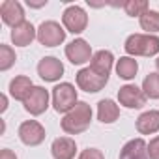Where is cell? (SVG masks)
Returning a JSON list of instances; mask_svg holds the SVG:
<instances>
[{"instance_id": "6da1fadb", "label": "cell", "mask_w": 159, "mask_h": 159, "mask_svg": "<svg viewBox=\"0 0 159 159\" xmlns=\"http://www.w3.org/2000/svg\"><path fill=\"white\" fill-rule=\"evenodd\" d=\"M92 124V107L86 101H79L67 114H64L60 125L67 135H81Z\"/></svg>"}, {"instance_id": "7a4b0ae2", "label": "cell", "mask_w": 159, "mask_h": 159, "mask_svg": "<svg viewBox=\"0 0 159 159\" xmlns=\"http://www.w3.org/2000/svg\"><path fill=\"white\" fill-rule=\"evenodd\" d=\"M127 56H155L159 52V36L153 34H131L124 45Z\"/></svg>"}, {"instance_id": "3957f363", "label": "cell", "mask_w": 159, "mask_h": 159, "mask_svg": "<svg viewBox=\"0 0 159 159\" xmlns=\"http://www.w3.org/2000/svg\"><path fill=\"white\" fill-rule=\"evenodd\" d=\"M79 103L77 90L71 83H60L52 88V109L56 112L67 114Z\"/></svg>"}, {"instance_id": "277c9868", "label": "cell", "mask_w": 159, "mask_h": 159, "mask_svg": "<svg viewBox=\"0 0 159 159\" xmlns=\"http://www.w3.org/2000/svg\"><path fill=\"white\" fill-rule=\"evenodd\" d=\"M38 41L45 47H58L66 41V28L56 21H43L38 26Z\"/></svg>"}, {"instance_id": "5b68a950", "label": "cell", "mask_w": 159, "mask_h": 159, "mask_svg": "<svg viewBox=\"0 0 159 159\" xmlns=\"http://www.w3.org/2000/svg\"><path fill=\"white\" fill-rule=\"evenodd\" d=\"M62 25L66 28V32L71 34H83L88 26V15L81 6H69L64 10L62 13Z\"/></svg>"}, {"instance_id": "8992f818", "label": "cell", "mask_w": 159, "mask_h": 159, "mask_svg": "<svg viewBox=\"0 0 159 159\" xmlns=\"http://www.w3.org/2000/svg\"><path fill=\"white\" fill-rule=\"evenodd\" d=\"M75 81H77L79 90H84V92H88V94H96V92H99V90L105 88V84L109 83V79L98 75V73L92 71L90 66H88V67H83V69L77 71Z\"/></svg>"}, {"instance_id": "52a82bcc", "label": "cell", "mask_w": 159, "mask_h": 159, "mask_svg": "<svg viewBox=\"0 0 159 159\" xmlns=\"http://www.w3.org/2000/svg\"><path fill=\"white\" fill-rule=\"evenodd\" d=\"M92 56H94L92 47H90L88 41L83 39V38H77V39H73V41H69V43L66 45V58H67L73 66H83V64L90 62Z\"/></svg>"}, {"instance_id": "ba28073f", "label": "cell", "mask_w": 159, "mask_h": 159, "mask_svg": "<svg viewBox=\"0 0 159 159\" xmlns=\"http://www.w3.org/2000/svg\"><path fill=\"white\" fill-rule=\"evenodd\" d=\"M49 99H51V96H49L47 88L34 86L32 92L28 94V98L23 101V105H25L26 112H30L32 116H39V114H43L49 109Z\"/></svg>"}, {"instance_id": "9c48e42d", "label": "cell", "mask_w": 159, "mask_h": 159, "mask_svg": "<svg viewBox=\"0 0 159 159\" xmlns=\"http://www.w3.org/2000/svg\"><path fill=\"white\" fill-rule=\"evenodd\" d=\"M19 139L25 146H39L45 140V127L38 120H26L19 125Z\"/></svg>"}, {"instance_id": "30bf717a", "label": "cell", "mask_w": 159, "mask_h": 159, "mask_svg": "<svg viewBox=\"0 0 159 159\" xmlns=\"http://www.w3.org/2000/svg\"><path fill=\"white\" fill-rule=\"evenodd\" d=\"M146 99V94L137 84H125L118 90V103L125 109H142Z\"/></svg>"}, {"instance_id": "8fae6325", "label": "cell", "mask_w": 159, "mask_h": 159, "mask_svg": "<svg viewBox=\"0 0 159 159\" xmlns=\"http://www.w3.org/2000/svg\"><path fill=\"white\" fill-rule=\"evenodd\" d=\"M38 75L45 83H56L64 75V64L56 56H45L38 64Z\"/></svg>"}, {"instance_id": "7c38bea8", "label": "cell", "mask_w": 159, "mask_h": 159, "mask_svg": "<svg viewBox=\"0 0 159 159\" xmlns=\"http://www.w3.org/2000/svg\"><path fill=\"white\" fill-rule=\"evenodd\" d=\"M0 17H2L4 25L15 28L19 26L21 23H25V10H23V4L17 2V0H4L0 4Z\"/></svg>"}, {"instance_id": "4fadbf2b", "label": "cell", "mask_w": 159, "mask_h": 159, "mask_svg": "<svg viewBox=\"0 0 159 159\" xmlns=\"http://www.w3.org/2000/svg\"><path fill=\"white\" fill-rule=\"evenodd\" d=\"M34 39H38V28H34L30 21H25L19 26L11 28V43L15 47H28Z\"/></svg>"}, {"instance_id": "5bb4252c", "label": "cell", "mask_w": 159, "mask_h": 159, "mask_svg": "<svg viewBox=\"0 0 159 159\" xmlns=\"http://www.w3.org/2000/svg\"><path fill=\"white\" fill-rule=\"evenodd\" d=\"M112 66H114V54L111 51H105V49L96 51L92 60H90V69L101 77H107V79L112 71Z\"/></svg>"}, {"instance_id": "9a60e30c", "label": "cell", "mask_w": 159, "mask_h": 159, "mask_svg": "<svg viewBox=\"0 0 159 159\" xmlns=\"http://www.w3.org/2000/svg\"><path fill=\"white\" fill-rule=\"evenodd\" d=\"M118 159H150L148 155V142L144 139H131L120 150Z\"/></svg>"}, {"instance_id": "2e32d148", "label": "cell", "mask_w": 159, "mask_h": 159, "mask_svg": "<svg viewBox=\"0 0 159 159\" xmlns=\"http://www.w3.org/2000/svg\"><path fill=\"white\" fill-rule=\"evenodd\" d=\"M51 153L54 159H75L77 144L71 137H58L51 144Z\"/></svg>"}, {"instance_id": "e0dca14e", "label": "cell", "mask_w": 159, "mask_h": 159, "mask_svg": "<svg viewBox=\"0 0 159 159\" xmlns=\"http://www.w3.org/2000/svg\"><path fill=\"white\" fill-rule=\"evenodd\" d=\"M135 127H137V131L140 135H153V133H157L159 131V111L150 109V111L142 112L137 118Z\"/></svg>"}, {"instance_id": "ac0fdd59", "label": "cell", "mask_w": 159, "mask_h": 159, "mask_svg": "<svg viewBox=\"0 0 159 159\" xmlns=\"http://www.w3.org/2000/svg\"><path fill=\"white\" fill-rule=\"evenodd\" d=\"M32 88H34L32 79L26 75H19V77L11 79V83H10V96L15 101H25L28 98V94L32 92Z\"/></svg>"}, {"instance_id": "d6986e66", "label": "cell", "mask_w": 159, "mask_h": 159, "mask_svg": "<svg viewBox=\"0 0 159 159\" xmlns=\"http://www.w3.org/2000/svg\"><path fill=\"white\" fill-rule=\"evenodd\" d=\"M120 118V105L112 99H101L98 103V120L101 124H114Z\"/></svg>"}, {"instance_id": "ffe728a7", "label": "cell", "mask_w": 159, "mask_h": 159, "mask_svg": "<svg viewBox=\"0 0 159 159\" xmlns=\"http://www.w3.org/2000/svg\"><path fill=\"white\" fill-rule=\"evenodd\" d=\"M139 71V64L133 56H122L120 60H116V73L120 79L124 81H131V79L137 77Z\"/></svg>"}, {"instance_id": "44dd1931", "label": "cell", "mask_w": 159, "mask_h": 159, "mask_svg": "<svg viewBox=\"0 0 159 159\" xmlns=\"http://www.w3.org/2000/svg\"><path fill=\"white\" fill-rule=\"evenodd\" d=\"M139 23H140V28L146 30V34H157L159 32V11L155 10H148L144 15L139 17Z\"/></svg>"}, {"instance_id": "7402d4cb", "label": "cell", "mask_w": 159, "mask_h": 159, "mask_svg": "<svg viewBox=\"0 0 159 159\" xmlns=\"http://www.w3.org/2000/svg\"><path fill=\"white\" fill-rule=\"evenodd\" d=\"M142 92L148 99H159V73H148L144 77Z\"/></svg>"}, {"instance_id": "603a6c76", "label": "cell", "mask_w": 159, "mask_h": 159, "mask_svg": "<svg viewBox=\"0 0 159 159\" xmlns=\"http://www.w3.org/2000/svg\"><path fill=\"white\" fill-rule=\"evenodd\" d=\"M124 10L129 17H140L150 10V4L146 0H127L124 2Z\"/></svg>"}, {"instance_id": "cb8c5ba5", "label": "cell", "mask_w": 159, "mask_h": 159, "mask_svg": "<svg viewBox=\"0 0 159 159\" xmlns=\"http://www.w3.org/2000/svg\"><path fill=\"white\" fill-rule=\"evenodd\" d=\"M15 60H17L15 51L10 45H6V43L0 45V71H8L15 64Z\"/></svg>"}, {"instance_id": "d4e9b609", "label": "cell", "mask_w": 159, "mask_h": 159, "mask_svg": "<svg viewBox=\"0 0 159 159\" xmlns=\"http://www.w3.org/2000/svg\"><path fill=\"white\" fill-rule=\"evenodd\" d=\"M77 159H105V155L98 148H86V150H83L81 153H79Z\"/></svg>"}, {"instance_id": "484cf974", "label": "cell", "mask_w": 159, "mask_h": 159, "mask_svg": "<svg viewBox=\"0 0 159 159\" xmlns=\"http://www.w3.org/2000/svg\"><path fill=\"white\" fill-rule=\"evenodd\" d=\"M148 155L150 159H159V135L148 142Z\"/></svg>"}, {"instance_id": "4316f807", "label": "cell", "mask_w": 159, "mask_h": 159, "mask_svg": "<svg viewBox=\"0 0 159 159\" xmlns=\"http://www.w3.org/2000/svg\"><path fill=\"white\" fill-rule=\"evenodd\" d=\"M0 159H19V157H17V153H15L13 150L4 148L2 152H0Z\"/></svg>"}, {"instance_id": "83f0119b", "label": "cell", "mask_w": 159, "mask_h": 159, "mask_svg": "<svg viewBox=\"0 0 159 159\" xmlns=\"http://www.w3.org/2000/svg\"><path fill=\"white\" fill-rule=\"evenodd\" d=\"M0 103H2V105H0V112H6V109H8V98L4 94L0 96Z\"/></svg>"}, {"instance_id": "f1b7e54d", "label": "cell", "mask_w": 159, "mask_h": 159, "mask_svg": "<svg viewBox=\"0 0 159 159\" xmlns=\"http://www.w3.org/2000/svg\"><path fill=\"white\" fill-rule=\"evenodd\" d=\"M155 67H157V73H159V56H157V60H155Z\"/></svg>"}]
</instances>
